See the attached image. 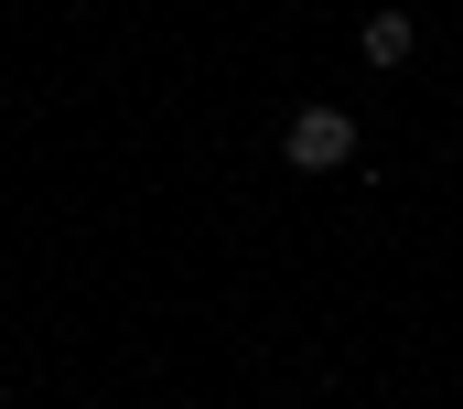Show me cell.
Returning a JSON list of instances; mask_svg holds the SVG:
<instances>
[{
    "mask_svg": "<svg viewBox=\"0 0 463 409\" xmlns=\"http://www.w3.org/2000/svg\"><path fill=\"white\" fill-rule=\"evenodd\" d=\"M280 151H291V173H345V162H355V119H345V108H291Z\"/></svg>",
    "mask_w": 463,
    "mask_h": 409,
    "instance_id": "cell-1",
    "label": "cell"
},
{
    "mask_svg": "<svg viewBox=\"0 0 463 409\" xmlns=\"http://www.w3.org/2000/svg\"><path fill=\"white\" fill-rule=\"evenodd\" d=\"M355 54H366V65H410V54H420V22H410V11H366Z\"/></svg>",
    "mask_w": 463,
    "mask_h": 409,
    "instance_id": "cell-2",
    "label": "cell"
}]
</instances>
